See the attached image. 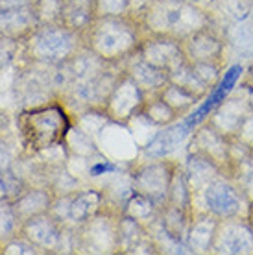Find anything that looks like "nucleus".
Segmentation results:
<instances>
[{
    "instance_id": "f257e3e1",
    "label": "nucleus",
    "mask_w": 253,
    "mask_h": 255,
    "mask_svg": "<svg viewBox=\"0 0 253 255\" xmlns=\"http://www.w3.org/2000/svg\"><path fill=\"white\" fill-rule=\"evenodd\" d=\"M70 129V122L61 106L24 111L20 115V133L24 144L35 152L61 144Z\"/></svg>"
},
{
    "instance_id": "f03ea898",
    "label": "nucleus",
    "mask_w": 253,
    "mask_h": 255,
    "mask_svg": "<svg viewBox=\"0 0 253 255\" xmlns=\"http://www.w3.org/2000/svg\"><path fill=\"white\" fill-rule=\"evenodd\" d=\"M91 45L104 58H119L137 45V33L126 20L102 17L91 32Z\"/></svg>"
},
{
    "instance_id": "7ed1b4c3",
    "label": "nucleus",
    "mask_w": 253,
    "mask_h": 255,
    "mask_svg": "<svg viewBox=\"0 0 253 255\" xmlns=\"http://www.w3.org/2000/svg\"><path fill=\"white\" fill-rule=\"evenodd\" d=\"M205 205L211 215L216 218H235L241 215V209L244 207V194L239 187L229 183L226 179H215L203 189Z\"/></svg>"
},
{
    "instance_id": "20e7f679",
    "label": "nucleus",
    "mask_w": 253,
    "mask_h": 255,
    "mask_svg": "<svg viewBox=\"0 0 253 255\" xmlns=\"http://www.w3.org/2000/svg\"><path fill=\"white\" fill-rule=\"evenodd\" d=\"M213 250L222 254H253V228L235 218L218 222Z\"/></svg>"
},
{
    "instance_id": "39448f33",
    "label": "nucleus",
    "mask_w": 253,
    "mask_h": 255,
    "mask_svg": "<svg viewBox=\"0 0 253 255\" xmlns=\"http://www.w3.org/2000/svg\"><path fill=\"white\" fill-rule=\"evenodd\" d=\"M144 61L155 65L159 69H165L166 72L176 70L187 63V54L181 45V41L170 35H161L155 41H148L146 45Z\"/></svg>"
},
{
    "instance_id": "423d86ee",
    "label": "nucleus",
    "mask_w": 253,
    "mask_h": 255,
    "mask_svg": "<svg viewBox=\"0 0 253 255\" xmlns=\"http://www.w3.org/2000/svg\"><path fill=\"white\" fill-rule=\"evenodd\" d=\"M183 48L185 54H187V61H190V63L220 65L222 56H224V43L211 32L209 26L189 35Z\"/></svg>"
},
{
    "instance_id": "0eeeda50",
    "label": "nucleus",
    "mask_w": 253,
    "mask_h": 255,
    "mask_svg": "<svg viewBox=\"0 0 253 255\" xmlns=\"http://www.w3.org/2000/svg\"><path fill=\"white\" fill-rule=\"evenodd\" d=\"M174 168L165 163L159 165L146 166L144 170L137 176V189L139 194L150 198L153 204L165 202L168 198V191H170V183L174 178Z\"/></svg>"
},
{
    "instance_id": "6e6552de",
    "label": "nucleus",
    "mask_w": 253,
    "mask_h": 255,
    "mask_svg": "<svg viewBox=\"0 0 253 255\" xmlns=\"http://www.w3.org/2000/svg\"><path fill=\"white\" fill-rule=\"evenodd\" d=\"M192 146H194V152L209 157L218 166L229 163V137L220 133L213 124H207L202 129H198L192 139Z\"/></svg>"
},
{
    "instance_id": "1a4fd4ad",
    "label": "nucleus",
    "mask_w": 253,
    "mask_h": 255,
    "mask_svg": "<svg viewBox=\"0 0 253 255\" xmlns=\"http://www.w3.org/2000/svg\"><path fill=\"white\" fill-rule=\"evenodd\" d=\"M218 222L220 220L215 215H211V213L205 215V217L196 218L194 222H190L187 239H189V246L192 248V252L202 254V252L213 250L216 230H218Z\"/></svg>"
},
{
    "instance_id": "9d476101",
    "label": "nucleus",
    "mask_w": 253,
    "mask_h": 255,
    "mask_svg": "<svg viewBox=\"0 0 253 255\" xmlns=\"http://www.w3.org/2000/svg\"><path fill=\"white\" fill-rule=\"evenodd\" d=\"M248 117V109L246 106L239 100H228L220 108V111L215 115L213 119V126L224 133L226 137H235V133L239 131L241 124L244 122V119Z\"/></svg>"
},
{
    "instance_id": "9b49d317",
    "label": "nucleus",
    "mask_w": 253,
    "mask_h": 255,
    "mask_svg": "<svg viewBox=\"0 0 253 255\" xmlns=\"http://www.w3.org/2000/svg\"><path fill=\"white\" fill-rule=\"evenodd\" d=\"M218 172H220V166L216 165L215 161H211L209 157L196 152L190 155L189 176L194 179V187H203L205 189L211 181H215Z\"/></svg>"
},
{
    "instance_id": "f8f14e48",
    "label": "nucleus",
    "mask_w": 253,
    "mask_h": 255,
    "mask_svg": "<svg viewBox=\"0 0 253 255\" xmlns=\"http://www.w3.org/2000/svg\"><path fill=\"white\" fill-rule=\"evenodd\" d=\"M189 129L190 128L187 126V124H181V126H174V128L165 129V131H161V133L153 139L152 144H150L148 153H152L155 157H161V155L172 152V150L176 148L177 142L189 133Z\"/></svg>"
},
{
    "instance_id": "ddd939ff",
    "label": "nucleus",
    "mask_w": 253,
    "mask_h": 255,
    "mask_svg": "<svg viewBox=\"0 0 253 255\" xmlns=\"http://www.w3.org/2000/svg\"><path fill=\"white\" fill-rule=\"evenodd\" d=\"M161 98L176 111L177 115L189 111V109L200 100L194 93H190L189 89H185V87L177 85V83H168L165 89H163V96H161Z\"/></svg>"
},
{
    "instance_id": "4468645a",
    "label": "nucleus",
    "mask_w": 253,
    "mask_h": 255,
    "mask_svg": "<svg viewBox=\"0 0 253 255\" xmlns=\"http://www.w3.org/2000/svg\"><path fill=\"white\" fill-rule=\"evenodd\" d=\"M177 117V113L168 106V104L159 98L155 102H150L146 106V119L152 121L153 124H168Z\"/></svg>"
},
{
    "instance_id": "2eb2a0df",
    "label": "nucleus",
    "mask_w": 253,
    "mask_h": 255,
    "mask_svg": "<svg viewBox=\"0 0 253 255\" xmlns=\"http://www.w3.org/2000/svg\"><path fill=\"white\" fill-rule=\"evenodd\" d=\"M237 168H239V189L253 202V161H244L237 165Z\"/></svg>"
},
{
    "instance_id": "dca6fc26",
    "label": "nucleus",
    "mask_w": 253,
    "mask_h": 255,
    "mask_svg": "<svg viewBox=\"0 0 253 255\" xmlns=\"http://www.w3.org/2000/svg\"><path fill=\"white\" fill-rule=\"evenodd\" d=\"M126 6L127 0H96L95 2L98 17H117V15H122Z\"/></svg>"
},
{
    "instance_id": "f3484780",
    "label": "nucleus",
    "mask_w": 253,
    "mask_h": 255,
    "mask_svg": "<svg viewBox=\"0 0 253 255\" xmlns=\"http://www.w3.org/2000/svg\"><path fill=\"white\" fill-rule=\"evenodd\" d=\"M235 137L241 140V142H244V144L253 152V115H248L246 119H244V122L241 124L239 131L235 133Z\"/></svg>"
},
{
    "instance_id": "a211bd4d",
    "label": "nucleus",
    "mask_w": 253,
    "mask_h": 255,
    "mask_svg": "<svg viewBox=\"0 0 253 255\" xmlns=\"http://www.w3.org/2000/svg\"><path fill=\"white\" fill-rule=\"evenodd\" d=\"M241 72H242V67L241 65H235V67H231V69L224 74V78H222V82H220V87L226 93H229V91L235 87V83H237V80L241 78Z\"/></svg>"
}]
</instances>
